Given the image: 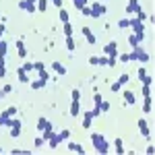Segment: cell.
I'll list each match as a JSON object with an SVG mask.
<instances>
[{"instance_id": "26", "label": "cell", "mask_w": 155, "mask_h": 155, "mask_svg": "<svg viewBox=\"0 0 155 155\" xmlns=\"http://www.w3.org/2000/svg\"><path fill=\"white\" fill-rule=\"evenodd\" d=\"M6 52H8V44L0 39V56H6Z\"/></svg>"}, {"instance_id": "43", "label": "cell", "mask_w": 155, "mask_h": 155, "mask_svg": "<svg viewBox=\"0 0 155 155\" xmlns=\"http://www.w3.org/2000/svg\"><path fill=\"white\" fill-rule=\"evenodd\" d=\"M120 87H122L120 83H112V85H110V89H112L114 93H118V91H120Z\"/></svg>"}, {"instance_id": "55", "label": "cell", "mask_w": 155, "mask_h": 155, "mask_svg": "<svg viewBox=\"0 0 155 155\" xmlns=\"http://www.w3.org/2000/svg\"><path fill=\"white\" fill-rule=\"evenodd\" d=\"M4 29H6V27H4V23H0V37H2V33H4Z\"/></svg>"}, {"instance_id": "25", "label": "cell", "mask_w": 155, "mask_h": 155, "mask_svg": "<svg viewBox=\"0 0 155 155\" xmlns=\"http://www.w3.org/2000/svg\"><path fill=\"white\" fill-rule=\"evenodd\" d=\"M139 130H141V134H143L145 139H151V130H149V124H147V126H141Z\"/></svg>"}, {"instance_id": "2", "label": "cell", "mask_w": 155, "mask_h": 155, "mask_svg": "<svg viewBox=\"0 0 155 155\" xmlns=\"http://www.w3.org/2000/svg\"><path fill=\"white\" fill-rule=\"evenodd\" d=\"M106 12H107V8L101 2H93V4H91V19H99V17H104Z\"/></svg>"}, {"instance_id": "4", "label": "cell", "mask_w": 155, "mask_h": 155, "mask_svg": "<svg viewBox=\"0 0 155 155\" xmlns=\"http://www.w3.org/2000/svg\"><path fill=\"white\" fill-rule=\"evenodd\" d=\"M21 134V120H17V118H12V126H11V137H19Z\"/></svg>"}, {"instance_id": "16", "label": "cell", "mask_w": 155, "mask_h": 155, "mask_svg": "<svg viewBox=\"0 0 155 155\" xmlns=\"http://www.w3.org/2000/svg\"><path fill=\"white\" fill-rule=\"evenodd\" d=\"M29 85H31V89H44L46 87V81L37 79V81H29Z\"/></svg>"}, {"instance_id": "39", "label": "cell", "mask_w": 155, "mask_h": 155, "mask_svg": "<svg viewBox=\"0 0 155 155\" xmlns=\"http://www.w3.org/2000/svg\"><path fill=\"white\" fill-rule=\"evenodd\" d=\"M101 99H104V97H101V93H99V91H95V95H93V104H95V106H99V104H101Z\"/></svg>"}, {"instance_id": "28", "label": "cell", "mask_w": 155, "mask_h": 155, "mask_svg": "<svg viewBox=\"0 0 155 155\" xmlns=\"http://www.w3.org/2000/svg\"><path fill=\"white\" fill-rule=\"evenodd\" d=\"M143 97H151V85L143 83Z\"/></svg>"}, {"instance_id": "48", "label": "cell", "mask_w": 155, "mask_h": 155, "mask_svg": "<svg viewBox=\"0 0 155 155\" xmlns=\"http://www.w3.org/2000/svg\"><path fill=\"white\" fill-rule=\"evenodd\" d=\"M141 83H147V85H151V83H153V77H151V74H147V77H145V79L141 81Z\"/></svg>"}, {"instance_id": "54", "label": "cell", "mask_w": 155, "mask_h": 155, "mask_svg": "<svg viewBox=\"0 0 155 155\" xmlns=\"http://www.w3.org/2000/svg\"><path fill=\"white\" fill-rule=\"evenodd\" d=\"M4 74H6V68H4V66H0V79H2Z\"/></svg>"}, {"instance_id": "34", "label": "cell", "mask_w": 155, "mask_h": 155, "mask_svg": "<svg viewBox=\"0 0 155 155\" xmlns=\"http://www.w3.org/2000/svg\"><path fill=\"white\" fill-rule=\"evenodd\" d=\"M137 77H139V81H143L145 77H147V68H145V66H141V68H139V72H137Z\"/></svg>"}, {"instance_id": "47", "label": "cell", "mask_w": 155, "mask_h": 155, "mask_svg": "<svg viewBox=\"0 0 155 155\" xmlns=\"http://www.w3.org/2000/svg\"><path fill=\"white\" fill-rule=\"evenodd\" d=\"M97 62H99L97 56H91V58H89V64H91V66H97Z\"/></svg>"}, {"instance_id": "29", "label": "cell", "mask_w": 155, "mask_h": 155, "mask_svg": "<svg viewBox=\"0 0 155 155\" xmlns=\"http://www.w3.org/2000/svg\"><path fill=\"white\" fill-rule=\"evenodd\" d=\"M134 17H137V19L141 21V23H145V21L149 19V17H147V12H143V11H139V12H137V15H134Z\"/></svg>"}, {"instance_id": "30", "label": "cell", "mask_w": 155, "mask_h": 155, "mask_svg": "<svg viewBox=\"0 0 155 155\" xmlns=\"http://www.w3.org/2000/svg\"><path fill=\"white\" fill-rule=\"evenodd\" d=\"M85 39H87V44H91V46H93V44L97 41V37H95V33H93V31H91L89 35H85Z\"/></svg>"}, {"instance_id": "1", "label": "cell", "mask_w": 155, "mask_h": 155, "mask_svg": "<svg viewBox=\"0 0 155 155\" xmlns=\"http://www.w3.org/2000/svg\"><path fill=\"white\" fill-rule=\"evenodd\" d=\"M104 54H106L107 58H118V41H110L104 46Z\"/></svg>"}, {"instance_id": "5", "label": "cell", "mask_w": 155, "mask_h": 155, "mask_svg": "<svg viewBox=\"0 0 155 155\" xmlns=\"http://www.w3.org/2000/svg\"><path fill=\"white\" fill-rule=\"evenodd\" d=\"M91 122H93V112L91 110H85L83 112V128H89Z\"/></svg>"}, {"instance_id": "40", "label": "cell", "mask_w": 155, "mask_h": 155, "mask_svg": "<svg viewBox=\"0 0 155 155\" xmlns=\"http://www.w3.org/2000/svg\"><path fill=\"white\" fill-rule=\"evenodd\" d=\"M72 101H81V91H79V89L72 91Z\"/></svg>"}, {"instance_id": "41", "label": "cell", "mask_w": 155, "mask_h": 155, "mask_svg": "<svg viewBox=\"0 0 155 155\" xmlns=\"http://www.w3.org/2000/svg\"><path fill=\"white\" fill-rule=\"evenodd\" d=\"M118 27H120V29H126V27H128V19H120Z\"/></svg>"}, {"instance_id": "36", "label": "cell", "mask_w": 155, "mask_h": 155, "mask_svg": "<svg viewBox=\"0 0 155 155\" xmlns=\"http://www.w3.org/2000/svg\"><path fill=\"white\" fill-rule=\"evenodd\" d=\"M44 68H46V64H44V62H33V71H35V72L44 71Z\"/></svg>"}, {"instance_id": "14", "label": "cell", "mask_w": 155, "mask_h": 155, "mask_svg": "<svg viewBox=\"0 0 155 155\" xmlns=\"http://www.w3.org/2000/svg\"><path fill=\"white\" fill-rule=\"evenodd\" d=\"M17 54H19L21 58H25V56H27V50H25V44L21 41V39L17 41Z\"/></svg>"}, {"instance_id": "46", "label": "cell", "mask_w": 155, "mask_h": 155, "mask_svg": "<svg viewBox=\"0 0 155 155\" xmlns=\"http://www.w3.org/2000/svg\"><path fill=\"white\" fill-rule=\"evenodd\" d=\"M97 64H99V66H107V56H101V58H99V62H97Z\"/></svg>"}, {"instance_id": "6", "label": "cell", "mask_w": 155, "mask_h": 155, "mask_svg": "<svg viewBox=\"0 0 155 155\" xmlns=\"http://www.w3.org/2000/svg\"><path fill=\"white\" fill-rule=\"evenodd\" d=\"M104 141H106V139H104V134H99V132H93V134H91V143H93V149H97V147L104 143Z\"/></svg>"}, {"instance_id": "38", "label": "cell", "mask_w": 155, "mask_h": 155, "mask_svg": "<svg viewBox=\"0 0 155 155\" xmlns=\"http://www.w3.org/2000/svg\"><path fill=\"white\" fill-rule=\"evenodd\" d=\"M99 110H101V114H106L107 110H110V104H107V101H104V99H101V104H99Z\"/></svg>"}, {"instance_id": "23", "label": "cell", "mask_w": 155, "mask_h": 155, "mask_svg": "<svg viewBox=\"0 0 155 155\" xmlns=\"http://www.w3.org/2000/svg\"><path fill=\"white\" fill-rule=\"evenodd\" d=\"M12 155H31V151L29 149H11Z\"/></svg>"}, {"instance_id": "44", "label": "cell", "mask_w": 155, "mask_h": 155, "mask_svg": "<svg viewBox=\"0 0 155 155\" xmlns=\"http://www.w3.org/2000/svg\"><path fill=\"white\" fill-rule=\"evenodd\" d=\"M145 153H147V155H153V153H155V147H153L151 143H149V147L145 149Z\"/></svg>"}, {"instance_id": "49", "label": "cell", "mask_w": 155, "mask_h": 155, "mask_svg": "<svg viewBox=\"0 0 155 155\" xmlns=\"http://www.w3.org/2000/svg\"><path fill=\"white\" fill-rule=\"evenodd\" d=\"M52 4L58 6V8H62V6H64V0H52Z\"/></svg>"}, {"instance_id": "10", "label": "cell", "mask_w": 155, "mask_h": 155, "mask_svg": "<svg viewBox=\"0 0 155 155\" xmlns=\"http://www.w3.org/2000/svg\"><path fill=\"white\" fill-rule=\"evenodd\" d=\"M17 77H19V81H21V83H29V81H31V79H29V74H27L21 66L17 68Z\"/></svg>"}, {"instance_id": "33", "label": "cell", "mask_w": 155, "mask_h": 155, "mask_svg": "<svg viewBox=\"0 0 155 155\" xmlns=\"http://www.w3.org/2000/svg\"><path fill=\"white\" fill-rule=\"evenodd\" d=\"M128 44H130V48H134V46H139L141 41H139V39H137V37H134V35L130 33V35H128Z\"/></svg>"}, {"instance_id": "8", "label": "cell", "mask_w": 155, "mask_h": 155, "mask_svg": "<svg viewBox=\"0 0 155 155\" xmlns=\"http://www.w3.org/2000/svg\"><path fill=\"white\" fill-rule=\"evenodd\" d=\"M139 62H143V64H147V62H149V52H147V50L143 48V46H141V48H139Z\"/></svg>"}, {"instance_id": "58", "label": "cell", "mask_w": 155, "mask_h": 155, "mask_svg": "<svg viewBox=\"0 0 155 155\" xmlns=\"http://www.w3.org/2000/svg\"><path fill=\"white\" fill-rule=\"evenodd\" d=\"M2 151H4V149H2V147H0V153H2Z\"/></svg>"}, {"instance_id": "20", "label": "cell", "mask_w": 155, "mask_h": 155, "mask_svg": "<svg viewBox=\"0 0 155 155\" xmlns=\"http://www.w3.org/2000/svg\"><path fill=\"white\" fill-rule=\"evenodd\" d=\"M72 4H74V8H77V11H81L83 6L89 4V0H72Z\"/></svg>"}, {"instance_id": "56", "label": "cell", "mask_w": 155, "mask_h": 155, "mask_svg": "<svg viewBox=\"0 0 155 155\" xmlns=\"http://www.w3.org/2000/svg\"><path fill=\"white\" fill-rule=\"evenodd\" d=\"M25 2H27V4H35L37 0H25Z\"/></svg>"}, {"instance_id": "31", "label": "cell", "mask_w": 155, "mask_h": 155, "mask_svg": "<svg viewBox=\"0 0 155 155\" xmlns=\"http://www.w3.org/2000/svg\"><path fill=\"white\" fill-rule=\"evenodd\" d=\"M21 68H23V71L27 72V74H29V72H33V62H25Z\"/></svg>"}, {"instance_id": "53", "label": "cell", "mask_w": 155, "mask_h": 155, "mask_svg": "<svg viewBox=\"0 0 155 155\" xmlns=\"http://www.w3.org/2000/svg\"><path fill=\"white\" fill-rule=\"evenodd\" d=\"M19 8H21V11H25V8H27V2H25V0H21V2H19Z\"/></svg>"}, {"instance_id": "12", "label": "cell", "mask_w": 155, "mask_h": 155, "mask_svg": "<svg viewBox=\"0 0 155 155\" xmlns=\"http://www.w3.org/2000/svg\"><path fill=\"white\" fill-rule=\"evenodd\" d=\"M48 143H50V149H58V145L62 143V141H60V137H58V134L54 132V134L50 137V141H48Z\"/></svg>"}, {"instance_id": "35", "label": "cell", "mask_w": 155, "mask_h": 155, "mask_svg": "<svg viewBox=\"0 0 155 155\" xmlns=\"http://www.w3.org/2000/svg\"><path fill=\"white\" fill-rule=\"evenodd\" d=\"M128 79H130L128 74H120V77H118V81H116V83H120V85H126V83H128Z\"/></svg>"}, {"instance_id": "18", "label": "cell", "mask_w": 155, "mask_h": 155, "mask_svg": "<svg viewBox=\"0 0 155 155\" xmlns=\"http://www.w3.org/2000/svg\"><path fill=\"white\" fill-rule=\"evenodd\" d=\"M60 21H62V23H68V19H71V17H68V11H66V8H64V6H62V8H60Z\"/></svg>"}, {"instance_id": "3", "label": "cell", "mask_w": 155, "mask_h": 155, "mask_svg": "<svg viewBox=\"0 0 155 155\" xmlns=\"http://www.w3.org/2000/svg\"><path fill=\"white\" fill-rule=\"evenodd\" d=\"M139 11H141V2H139V0H128V4H126V15L132 17V15H137Z\"/></svg>"}, {"instance_id": "57", "label": "cell", "mask_w": 155, "mask_h": 155, "mask_svg": "<svg viewBox=\"0 0 155 155\" xmlns=\"http://www.w3.org/2000/svg\"><path fill=\"white\" fill-rule=\"evenodd\" d=\"M0 66H4V56H0Z\"/></svg>"}, {"instance_id": "7", "label": "cell", "mask_w": 155, "mask_h": 155, "mask_svg": "<svg viewBox=\"0 0 155 155\" xmlns=\"http://www.w3.org/2000/svg\"><path fill=\"white\" fill-rule=\"evenodd\" d=\"M66 147H68V151H72V153L85 155V149H83V145H79V143H68Z\"/></svg>"}, {"instance_id": "51", "label": "cell", "mask_w": 155, "mask_h": 155, "mask_svg": "<svg viewBox=\"0 0 155 155\" xmlns=\"http://www.w3.org/2000/svg\"><path fill=\"white\" fill-rule=\"evenodd\" d=\"M137 124H139V128H141V126H147V118H141Z\"/></svg>"}, {"instance_id": "13", "label": "cell", "mask_w": 155, "mask_h": 155, "mask_svg": "<svg viewBox=\"0 0 155 155\" xmlns=\"http://www.w3.org/2000/svg\"><path fill=\"white\" fill-rule=\"evenodd\" d=\"M68 112H71V116H79L81 114V101H72Z\"/></svg>"}, {"instance_id": "24", "label": "cell", "mask_w": 155, "mask_h": 155, "mask_svg": "<svg viewBox=\"0 0 155 155\" xmlns=\"http://www.w3.org/2000/svg\"><path fill=\"white\" fill-rule=\"evenodd\" d=\"M58 137H60V141H68V137H71V130H68V128H64V130H60V132H58Z\"/></svg>"}, {"instance_id": "42", "label": "cell", "mask_w": 155, "mask_h": 155, "mask_svg": "<svg viewBox=\"0 0 155 155\" xmlns=\"http://www.w3.org/2000/svg\"><path fill=\"white\" fill-rule=\"evenodd\" d=\"M6 114H8L11 118H12V116H17V106H11L8 110H6Z\"/></svg>"}, {"instance_id": "9", "label": "cell", "mask_w": 155, "mask_h": 155, "mask_svg": "<svg viewBox=\"0 0 155 155\" xmlns=\"http://www.w3.org/2000/svg\"><path fill=\"white\" fill-rule=\"evenodd\" d=\"M50 68H52L54 72H58V74H66V66H62L60 62H52V64H50Z\"/></svg>"}, {"instance_id": "22", "label": "cell", "mask_w": 155, "mask_h": 155, "mask_svg": "<svg viewBox=\"0 0 155 155\" xmlns=\"http://www.w3.org/2000/svg\"><path fill=\"white\" fill-rule=\"evenodd\" d=\"M114 147H116V153H124V145H122V139H116V141H114Z\"/></svg>"}, {"instance_id": "21", "label": "cell", "mask_w": 155, "mask_h": 155, "mask_svg": "<svg viewBox=\"0 0 155 155\" xmlns=\"http://www.w3.org/2000/svg\"><path fill=\"white\" fill-rule=\"evenodd\" d=\"M74 48H77L74 39H72V37H66V50H68V52H74Z\"/></svg>"}, {"instance_id": "37", "label": "cell", "mask_w": 155, "mask_h": 155, "mask_svg": "<svg viewBox=\"0 0 155 155\" xmlns=\"http://www.w3.org/2000/svg\"><path fill=\"white\" fill-rule=\"evenodd\" d=\"M81 15H83V17H91V6H89V4L83 6V8H81Z\"/></svg>"}, {"instance_id": "50", "label": "cell", "mask_w": 155, "mask_h": 155, "mask_svg": "<svg viewBox=\"0 0 155 155\" xmlns=\"http://www.w3.org/2000/svg\"><path fill=\"white\" fill-rule=\"evenodd\" d=\"M118 58H120V62H130L128 60V54H118Z\"/></svg>"}, {"instance_id": "19", "label": "cell", "mask_w": 155, "mask_h": 155, "mask_svg": "<svg viewBox=\"0 0 155 155\" xmlns=\"http://www.w3.org/2000/svg\"><path fill=\"white\" fill-rule=\"evenodd\" d=\"M46 124H48V118H46V116H41V118L37 120V132L44 130V128H46Z\"/></svg>"}, {"instance_id": "11", "label": "cell", "mask_w": 155, "mask_h": 155, "mask_svg": "<svg viewBox=\"0 0 155 155\" xmlns=\"http://www.w3.org/2000/svg\"><path fill=\"white\" fill-rule=\"evenodd\" d=\"M153 110V99L151 97H145V104H143V114H151Z\"/></svg>"}, {"instance_id": "15", "label": "cell", "mask_w": 155, "mask_h": 155, "mask_svg": "<svg viewBox=\"0 0 155 155\" xmlns=\"http://www.w3.org/2000/svg\"><path fill=\"white\" fill-rule=\"evenodd\" d=\"M124 101H126L128 106H134V101H137V99H134V93H132V91H124Z\"/></svg>"}, {"instance_id": "27", "label": "cell", "mask_w": 155, "mask_h": 155, "mask_svg": "<svg viewBox=\"0 0 155 155\" xmlns=\"http://www.w3.org/2000/svg\"><path fill=\"white\" fill-rule=\"evenodd\" d=\"M64 35L72 37V25H71V21H68V23H64Z\"/></svg>"}, {"instance_id": "32", "label": "cell", "mask_w": 155, "mask_h": 155, "mask_svg": "<svg viewBox=\"0 0 155 155\" xmlns=\"http://www.w3.org/2000/svg\"><path fill=\"white\" fill-rule=\"evenodd\" d=\"M39 79H41V81H46V83H48V81H50V72L46 71V68H44V71H39Z\"/></svg>"}, {"instance_id": "45", "label": "cell", "mask_w": 155, "mask_h": 155, "mask_svg": "<svg viewBox=\"0 0 155 155\" xmlns=\"http://www.w3.org/2000/svg\"><path fill=\"white\" fill-rule=\"evenodd\" d=\"M44 143H46V141H44V137L35 139V147H37V149H39V147H44Z\"/></svg>"}, {"instance_id": "52", "label": "cell", "mask_w": 155, "mask_h": 155, "mask_svg": "<svg viewBox=\"0 0 155 155\" xmlns=\"http://www.w3.org/2000/svg\"><path fill=\"white\" fill-rule=\"evenodd\" d=\"M107 66H116V58H107Z\"/></svg>"}, {"instance_id": "17", "label": "cell", "mask_w": 155, "mask_h": 155, "mask_svg": "<svg viewBox=\"0 0 155 155\" xmlns=\"http://www.w3.org/2000/svg\"><path fill=\"white\" fill-rule=\"evenodd\" d=\"M35 6H37V11H39V12H46V11H48V0H37Z\"/></svg>"}]
</instances>
